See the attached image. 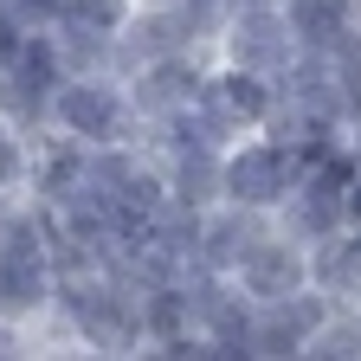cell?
Returning a JSON list of instances; mask_svg holds the SVG:
<instances>
[{
    "label": "cell",
    "instance_id": "obj_1",
    "mask_svg": "<svg viewBox=\"0 0 361 361\" xmlns=\"http://www.w3.org/2000/svg\"><path fill=\"white\" fill-rule=\"evenodd\" d=\"M45 116L59 123V135L97 149V142H123L129 129V97L110 71H71L52 97H45Z\"/></svg>",
    "mask_w": 361,
    "mask_h": 361
},
{
    "label": "cell",
    "instance_id": "obj_2",
    "mask_svg": "<svg viewBox=\"0 0 361 361\" xmlns=\"http://www.w3.org/2000/svg\"><path fill=\"white\" fill-rule=\"evenodd\" d=\"M290 142H258V149H239L233 161H219V194H233L239 207H271L290 194Z\"/></svg>",
    "mask_w": 361,
    "mask_h": 361
},
{
    "label": "cell",
    "instance_id": "obj_3",
    "mask_svg": "<svg viewBox=\"0 0 361 361\" xmlns=\"http://www.w3.org/2000/svg\"><path fill=\"white\" fill-rule=\"evenodd\" d=\"M226 52H233L239 71H278V65H290V26H284V13L245 7L233 26H226Z\"/></svg>",
    "mask_w": 361,
    "mask_h": 361
},
{
    "label": "cell",
    "instance_id": "obj_4",
    "mask_svg": "<svg viewBox=\"0 0 361 361\" xmlns=\"http://www.w3.org/2000/svg\"><path fill=\"white\" fill-rule=\"evenodd\" d=\"M297 278H303V258H297L290 245H278V239H258V245L239 258V284H245V297H258V303L290 297Z\"/></svg>",
    "mask_w": 361,
    "mask_h": 361
},
{
    "label": "cell",
    "instance_id": "obj_5",
    "mask_svg": "<svg viewBox=\"0 0 361 361\" xmlns=\"http://www.w3.org/2000/svg\"><path fill=\"white\" fill-rule=\"evenodd\" d=\"M52 303V258H0V316L32 323Z\"/></svg>",
    "mask_w": 361,
    "mask_h": 361
},
{
    "label": "cell",
    "instance_id": "obj_6",
    "mask_svg": "<svg viewBox=\"0 0 361 361\" xmlns=\"http://www.w3.org/2000/svg\"><path fill=\"white\" fill-rule=\"evenodd\" d=\"M258 239H264V233H258L252 207H239V213H213V219H200V245H194V258H200L207 271H239V258H245Z\"/></svg>",
    "mask_w": 361,
    "mask_h": 361
},
{
    "label": "cell",
    "instance_id": "obj_7",
    "mask_svg": "<svg viewBox=\"0 0 361 361\" xmlns=\"http://www.w3.org/2000/svg\"><path fill=\"white\" fill-rule=\"evenodd\" d=\"M194 97L207 104V110H219L226 123H258L264 110H271V97H264V84H258V71H226V78H200V90Z\"/></svg>",
    "mask_w": 361,
    "mask_h": 361
},
{
    "label": "cell",
    "instance_id": "obj_8",
    "mask_svg": "<svg viewBox=\"0 0 361 361\" xmlns=\"http://www.w3.org/2000/svg\"><path fill=\"white\" fill-rule=\"evenodd\" d=\"M84 161H90V149L71 142V135H59V142H45V149L32 155V174H26V180H32V194L52 207V200H65L78 180H84Z\"/></svg>",
    "mask_w": 361,
    "mask_h": 361
},
{
    "label": "cell",
    "instance_id": "obj_9",
    "mask_svg": "<svg viewBox=\"0 0 361 361\" xmlns=\"http://www.w3.org/2000/svg\"><path fill=\"white\" fill-rule=\"evenodd\" d=\"M168 194L188 200V207H207V200L219 194V155H207V149H174V180H168Z\"/></svg>",
    "mask_w": 361,
    "mask_h": 361
},
{
    "label": "cell",
    "instance_id": "obj_10",
    "mask_svg": "<svg viewBox=\"0 0 361 361\" xmlns=\"http://www.w3.org/2000/svg\"><path fill=\"white\" fill-rule=\"evenodd\" d=\"M284 26L316 52V45H329V32H342V0H290Z\"/></svg>",
    "mask_w": 361,
    "mask_h": 361
},
{
    "label": "cell",
    "instance_id": "obj_11",
    "mask_svg": "<svg viewBox=\"0 0 361 361\" xmlns=\"http://www.w3.org/2000/svg\"><path fill=\"white\" fill-rule=\"evenodd\" d=\"M26 174H32V155H26V142H20V129L0 123V194L26 188Z\"/></svg>",
    "mask_w": 361,
    "mask_h": 361
},
{
    "label": "cell",
    "instance_id": "obj_12",
    "mask_svg": "<svg viewBox=\"0 0 361 361\" xmlns=\"http://www.w3.org/2000/svg\"><path fill=\"white\" fill-rule=\"evenodd\" d=\"M278 316H284V323H290L297 336H310V329H323V303H316V297H297V303H284Z\"/></svg>",
    "mask_w": 361,
    "mask_h": 361
},
{
    "label": "cell",
    "instance_id": "obj_13",
    "mask_svg": "<svg viewBox=\"0 0 361 361\" xmlns=\"http://www.w3.org/2000/svg\"><path fill=\"white\" fill-rule=\"evenodd\" d=\"M0 355H20V323H7V316H0Z\"/></svg>",
    "mask_w": 361,
    "mask_h": 361
},
{
    "label": "cell",
    "instance_id": "obj_14",
    "mask_svg": "<svg viewBox=\"0 0 361 361\" xmlns=\"http://www.w3.org/2000/svg\"><path fill=\"white\" fill-rule=\"evenodd\" d=\"M174 7H219V0H174Z\"/></svg>",
    "mask_w": 361,
    "mask_h": 361
}]
</instances>
